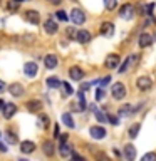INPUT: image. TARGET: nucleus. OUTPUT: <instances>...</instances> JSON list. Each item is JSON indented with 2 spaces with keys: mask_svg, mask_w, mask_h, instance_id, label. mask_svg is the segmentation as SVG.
<instances>
[{
  "mask_svg": "<svg viewBox=\"0 0 156 161\" xmlns=\"http://www.w3.org/2000/svg\"><path fill=\"white\" fill-rule=\"evenodd\" d=\"M67 35L72 37V35H77V32H75V29H67Z\"/></svg>",
  "mask_w": 156,
  "mask_h": 161,
  "instance_id": "ea45409f",
  "label": "nucleus"
},
{
  "mask_svg": "<svg viewBox=\"0 0 156 161\" xmlns=\"http://www.w3.org/2000/svg\"><path fill=\"white\" fill-rule=\"evenodd\" d=\"M153 10H154V2L146 3L144 7H141V12H143V15H151V14H153Z\"/></svg>",
  "mask_w": 156,
  "mask_h": 161,
  "instance_id": "cd10ccee",
  "label": "nucleus"
},
{
  "mask_svg": "<svg viewBox=\"0 0 156 161\" xmlns=\"http://www.w3.org/2000/svg\"><path fill=\"white\" fill-rule=\"evenodd\" d=\"M75 40H77L79 44H87V42H91V32H89V30H77Z\"/></svg>",
  "mask_w": 156,
  "mask_h": 161,
  "instance_id": "f3484780",
  "label": "nucleus"
},
{
  "mask_svg": "<svg viewBox=\"0 0 156 161\" xmlns=\"http://www.w3.org/2000/svg\"><path fill=\"white\" fill-rule=\"evenodd\" d=\"M91 87V84H81V91H87Z\"/></svg>",
  "mask_w": 156,
  "mask_h": 161,
  "instance_id": "37998d69",
  "label": "nucleus"
},
{
  "mask_svg": "<svg viewBox=\"0 0 156 161\" xmlns=\"http://www.w3.org/2000/svg\"><path fill=\"white\" fill-rule=\"evenodd\" d=\"M104 89L103 87H98V91H96V101H103L104 99Z\"/></svg>",
  "mask_w": 156,
  "mask_h": 161,
  "instance_id": "e433bc0d",
  "label": "nucleus"
},
{
  "mask_svg": "<svg viewBox=\"0 0 156 161\" xmlns=\"http://www.w3.org/2000/svg\"><path fill=\"white\" fill-rule=\"evenodd\" d=\"M111 94H113V97L114 99H118V101H121L126 96V86L123 84V82H116V84H113V91H111Z\"/></svg>",
  "mask_w": 156,
  "mask_h": 161,
  "instance_id": "f03ea898",
  "label": "nucleus"
},
{
  "mask_svg": "<svg viewBox=\"0 0 156 161\" xmlns=\"http://www.w3.org/2000/svg\"><path fill=\"white\" fill-rule=\"evenodd\" d=\"M20 151H22L24 154H30L35 151V144L32 141H22V143H20Z\"/></svg>",
  "mask_w": 156,
  "mask_h": 161,
  "instance_id": "a211bd4d",
  "label": "nucleus"
},
{
  "mask_svg": "<svg viewBox=\"0 0 156 161\" xmlns=\"http://www.w3.org/2000/svg\"><path fill=\"white\" fill-rule=\"evenodd\" d=\"M151 86H153V80L148 75H141V77L136 79V87L139 91H148V89H151Z\"/></svg>",
  "mask_w": 156,
  "mask_h": 161,
  "instance_id": "20e7f679",
  "label": "nucleus"
},
{
  "mask_svg": "<svg viewBox=\"0 0 156 161\" xmlns=\"http://www.w3.org/2000/svg\"><path fill=\"white\" fill-rule=\"evenodd\" d=\"M5 138H7V141H8V143H12V144H15V143H17V136H15V133H14V131L12 129H7V131H5Z\"/></svg>",
  "mask_w": 156,
  "mask_h": 161,
  "instance_id": "bb28decb",
  "label": "nucleus"
},
{
  "mask_svg": "<svg viewBox=\"0 0 156 161\" xmlns=\"http://www.w3.org/2000/svg\"><path fill=\"white\" fill-rule=\"evenodd\" d=\"M44 65H45V69H55L57 67V55L47 54L44 57Z\"/></svg>",
  "mask_w": 156,
  "mask_h": 161,
  "instance_id": "ddd939ff",
  "label": "nucleus"
},
{
  "mask_svg": "<svg viewBox=\"0 0 156 161\" xmlns=\"http://www.w3.org/2000/svg\"><path fill=\"white\" fill-rule=\"evenodd\" d=\"M49 2H50V3H54V5H57V3L60 2V0H49Z\"/></svg>",
  "mask_w": 156,
  "mask_h": 161,
  "instance_id": "49530a36",
  "label": "nucleus"
},
{
  "mask_svg": "<svg viewBox=\"0 0 156 161\" xmlns=\"http://www.w3.org/2000/svg\"><path fill=\"white\" fill-rule=\"evenodd\" d=\"M138 44H139V47H141V49L149 47V45L153 44V35L148 34V32H143V34L139 35V39H138Z\"/></svg>",
  "mask_w": 156,
  "mask_h": 161,
  "instance_id": "423d86ee",
  "label": "nucleus"
},
{
  "mask_svg": "<svg viewBox=\"0 0 156 161\" xmlns=\"http://www.w3.org/2000/svg\"><path fill=\"white\" fill-rule=\"evenodd\" d=\"M62 89H64V96H70V94L74 92L72 87H70V84L65 82V80H62Z\"/></svg>",
  "mask_w": 156,
  "mask_h": 161,
  "instance_id": "473e14b6",
  "label": "nucleus"
},
{
  "mask_svg": "<svg viewBox=\"0 0 156 161\" xmlns=\"http://www.w3.org/2000/svg\"><path fill=\"white\" fill-rule=\"evenodd\" d=\"M119 17L124 20H131L134 17V7L131 3H124L123 7L119 8Z\"/></svg>",
  "mask_w": 156,
  "mask_h": 161,
  "instance_id": "7ed1b4c3",
  "label": "nucleus"
},
{
  "mask_svg": "<svg viewBox=\"0 0 156 161\" xmlns=\"http://www.w3.org/2000/svg\"><path fill=\"white\" fill-rule=\"evenodd\" d=\"M59 136H60V129H59V124H57V126L54 128V138L59 139Z\"/></svg>",
  "mask_w": 156,
  "mask_h": 161,
  "instance_id": "58836bf2",
  "label": "nucleus"
},
{
  "mask_svg": "<svg viewBox=\"0 0 156 161\" xmlns=\"http://www.w3.org/2000/svg\"><path fill=\"white\" fill-rule=\"evenodd\" d=\"M55 17H57L60 22H65V20L69 19V17H67V14H65L64 10H57V12H55Z\"/></svg>",
  "mask_w": 156,
  "mask_h": 161,
  "instance_id": "72a5a7b5",
  "label": "nucleus"
},
{
  "mask_svg": "<svg viewBox=\"0 0 156 161\" xmlns=\"http://www.w3.org/2000/svg\"><path fill=\"white\" fill-rule=\"evenodd\" d=\"M2 113H3V118H5V119H10L15 113H17V106L12 104V103H7V104L3 106Z\"/></svg>",
  "mask_w": 156,
  "mask_h": 161,
  "instance_id": "4468645a",
  "label": "nucleus"
},
{
  "mask_svg": "<svg viewBox=\"0 0 156 161\" xmlns=\"http://www.w3.org/2000/svg\"><path fill=\"white\" fill-rule=\"evenodd\" d=\"M49 116H39V126H40V128H45V129H47L49 128Z\"/></svg>",
  "mask_w": 156,
  "mask_h": 161,
  "instance_id": "c756f323",
  "label": "nucleus"
},
{
  "mask_svg": "<svg viewBox=\"0 0 156 161\" xmlns=\"http://www.w3.org/2000/svg\"><path fill=\"white\" fill-rule=\"evenodd\" d=\"M69 77L72 80H81L84 77V70L81 67H77V65H72V67L69 69Z\"/></svg>",
  "mask_w": 156,
  "mask_h": 161,
  "instance_id": "f8f14e48",
  "label": "nucleus"
},
{
  "mask_svg": "<svg viewBox=\"0 0 156 161\" xmlns=\"http://www.w3.org/2000/svg\"><path fill=\"white\" fill-rule=\"evenodd\" d=\"M44 30H45V34L54 35V34H57L59 25H57V22H55V20L49 19V20H45V22H44Z\"/></svg>",
  "mask_w": 156,
  "mask_h": 161,
  "instance_id": "39448f33",
  "label": "nucleus"
},
{
  "mask_svg": "<svg viewBox=\"0 0 156 161\" xmlns=\"http://www.w3.org/2000/svg\"><path fill=\"white\" fill-rule=\"evenodd\" d=\"M45 82H47V86L50 89H57V87H62V80H60L59 77H49L47 80H45Z\"/></svg>",
  "mask_w": 156,
  "mask_h": 161,
  "instance_id": "4be33fe9",
  "label": "nucleus"
},
{
  "mask_svg": "<svg viewBox=\"0 0 156 161\" xmlns=\"http://www.w3.org/2000/svg\"><path fill=\"white\" fill-rule=\"evenodd\" d=\"M79 106H81V111L86 109V96H84V91H79Z\"/></svg>",
  "mask_w": 156,
  "mask_h": 161,
  "instance_id": "2f4dec72",
  "label": "nucleus"
},
{
  "mask_svg": "<svg viewBox=\"0 0 156 161\" xmlns=\"http://www.w3.org/2000/svg\"><path fill=\"white\" fill-rule=\"evenodd\" d=\"M24 15H25V20L30 22V24H34V25H37L40 22V15H39L37 10H27Z\"/></svg>",
  "mask_w": 156,
  "mask_h": 161,
  "instance_id": "9d476101",
  "label": "nucleus"
},
{
  "mask_svg": "<svg viewBox=\"0 0 156 161\" xmlns=\"http://www.w3.org/2000/svg\"><path fill=\"white\" fill-rule=\"evenodd\" d=\"M131 113H134V109H131V106L126 104V106H121V108H119V113L118 114H119V118H128Z\"/></svg>",
  "mask_w": 156,
  "mask_h": 161,
  "instance_id": "b1692460",
  "label": "nucleus"
},
{
  "mask_svg": "<svg viewBox=\"0 0 156 161\" xmlns=\"http://www.w3.org/2000/svg\"><path fill=\"white\" fill-rule=\"evenodd\" d=\"M27 109L30 111V113H39L40 109H42V103H40L39 99H32L27 103Z\"/></svg>",
  "mask_w": 156,
  "mask_h": 161,
  "instance_id": "6ab92c4d",
  "label": "nucleus"
},
{
  "mask_svg": "<svg viewBox=\"0 0 156 161\" xmlns=\"http://www.w3.org/2000/svg\"><path fill=\"white\" fill-rule=\"evenodd\" d=\"M94 116H96V119H98L101 124H103V123H108V114H104L101 109H94Z\"/></svg>",
  "mask_w": 156,
  "mask_h": 161,
  "instance_id": "a878e982",
  "label": "nucleus"
},
{
  "mask_svg": "<svg viewBox=\"0 0 156 161\" xmlns=\"http://www.w3.org/2000/svg\"><path fill=\"white\" fill-rule=\"evenodd\" d=\"M42 149H44V154L45 156H49V158H50V156H54V143H52V141H44V144H42Z\"/></svg>",
  "mask_w": 156,
  "mask_h": 161,
  "instance_id": "aec40b11",
  "label": "nucleus"
},
{
  "mask_svg": "<svg viewBox=\"0 0 156 161\" xmlns=\"http://www.w3.org/2000/svg\"><path fill=\"white\" fill-rule=\"evenodd\" d=\"M59 138H60V143H65L67 141V134H60Z\"/></svg>",
  "mask_w": 156,
  "mask_h": 161,
  "instance_id": "c03bdc74",
  "label": "nucleus"
},
{
  "mask_svg": "<svg viewBox=\"0 0 156 161\" xmlns=\"http://www.w3.org/2000/svg\"><path fill=\"white\" fill-rule=\"evenodd\" d=\"M109 80H111V77H109V75H106V77H103V79H99V80H94L92 84H99L101 87H103V86H106V84H109Z\"/></svg>",
  "mask_w": 156,
  "mask_h": 161,
  "instance_id": "c9c22d12",
  "label": "nucleus"
},
{
  "mask_svg": "<svg viewBox=\"0 0 156 161\" xmlns=\"http://www.w3.org/2000/svg\"><path fill=\"white\" fill-rule=\"evenodd\" d=\"M24 86L22 84H19V82H14V84H10L8 86V92L14 96V97H20V96L24 94Z\"/></svg>",
  "mask_w": 156,
  "mask_h": 161,
  "instance_id": "9b49d317",
  "label": "nucleus"
},
{
  "mask_svg": "<svg viewBox=\"0 0 156 161\" xmlns=\"http://www.w3.org/2000/svg\"><path fill=\"white\" fill-rule=\"evenodd\" d=\"M139 129H141V126H139V123H136V124H133V126H131V128H129V131H128L129 138H131V139H134L136 136L139 134Z\"/></svg>",
  "mask_w": 156,
  "mask_h": 161,
  "instance_id": "393cba45",
  "label": "nucleus"
},
{
  "mask_svg": "<svg viewBox=\"0 0 156 161\" xmlns=\"http://www.w3.org/2000/svg\"><path fill=\"white\" fill-rule=\"evenodd\" d=\"M3 106H5V103H3V101H2V99H0V111H2V109H3Z\"/></svg>",
  "mask_w": 156,
  "mask_h": 161,
  "instance_id": "de8ad7c7",
  "label": "nucleus"
},
{
  "mask_svg": "<svg viewBox=\"0 0 156 161\" xmlns=\"http://www.w3.org/2000/svg\"><path fill=\"white\" fill-rule=\"evenodd\" d=\"M89 134L92 136L94 139H104L106 138V129L103 126H92V128L89 129Z\"/></svg>",
  "mask_w": 156,
  "mask_h": 161,
  "instance_id": "6e6552de",
  "label": "nucleus"
},
{
  "mask_svg": "<svg viewBox=\"0 0 156 161\" xmlns=\"http://www.w3.org/2000/svg\"><path fill=\"white\" fill-rule=\"evenodd\" d=\"M104 65L108 69H116L119 65V55L118 54H109L104 60Z\"/></svg>",
  "mask_w": 156,
  "mask_h": 161,
  "instance_id": "0eeeda50",
  "label": "nucleus"
},
{
  "mask_svg": "<svg viewBox=\"0 0 156 161\" xmlns=\"http://www.w3.org/2000/svg\"><path fill=\"white\" fill-rule=\"evenodd\" d=\"M70 153H72V149H70V146L67 143H60L59 144V154L62 156V158H67V156H70Z\"/></svg>",
  "mask_w": 156,
  "mask_h": 161,
  "instance_id": "412c9836",
  "label": "nucleus"
},
{
  "mask_svg": "<svg viewBox=\"0 0 156 161\" xmlns=\"http://www.w3.org/2000/svg\"><path fill=\"white\" fill-rule=\"evenodd\" d=\"M24 72L27 77H35L37 75V64L35 62H27L24 65Z\"/></svg>",
  "mask_w": 156,
  "mask_h": 161,
  "instance_id": "dca6fc26",
  "label": "nucleus"
},
{
  "mask_svg": "<svg viewBox=\"0 0 156 161\" xmlns=\"http://www.w3.org/2000/svg\"><path fill=\"white\" fill-rule=\"evenodd\" d=\"M128 62H129V67H134V65L139 62V54H129L128 55Z\"/></svg>",
  "mask_w": 156,
  "mask_h": 161,
  "instance_id": "c85d7f7f",
  "label": "nucleus"
},
{
  "mask_svg": "<svg viewBox=\"0 0 156 161\" xmlns=\"http://www.w3.org/2000/svg\"><path fill=\"white\" fill-rule=\"evenodd\" d=\"M101 35H104V37H113L114 34V24L113 22H104L103 25H101Z\"/></svg>",
  "mask_w": 156,
  "mask_h": 161,
  "instance_id": "1a4fd4ad",
  "label": "nucleus"
},
{
  "mask_svg": "<svg viewBox=\"0 0 156 161\" xmlns=\"http://www.w3.org/2000/svg\"><path fill=\"white\" fill-rule=\"evenodd\" d=\"M141 159H143V161H151V159H156V154H154V153H148V154H144Z\"/></svg>",
  "mask_w": 156,
  "mask_h": 161,
  "instance_id": "4c0bfd02",
  "label": "nucleus"
},
{
  "mask_svg": "<svg viewBox=\"0 0 156 161\" xmlns=\"http://www.w3.org/2000/svg\"><path fill=\"white\" fill-rule=\"evenodd\" d=\"M69 19L72 20V24H75V25H82V24L86 22V14H84L81 8H72V12H70Z\"/></svg>",
  "mask_w": 156,
  "mask_h": 161,
  "instance_id": "f257e3e1",
  "label": "nucleus"
},
{
  "mask_svg": "<svg viewBox=\"0 0 156 161\" xmlns=\"http://www.w3.org/2000/svg\"><path fill=\"white\" fill-rule=\"evenodd\" d=\"M108 123H111L113 126H118L119 124V118L114 114H108Z\"/></svg>",
  "mask_w": 156,
  "mask_h": 161,
  "instance_id": "f704fd0d",
  "label": "nucleus"
},
{
  "mask_svg": "<svg viewBox=\"0 0 156 161\" xmlns=\"http://www.w3.org/2000/svg\"><path fill=\"white\" fill-rule=\"evenodd\" d=\"M5 87H7V86H5V82H3V80H0V94L5 91Z\"/></svg>",
  "mask_w": 156,
  "mask_h": 161,
  "instance_id": "79ce46f5",
  "label": "nucleus"
},
{
  "mask_svg": "<svg viewBox=\"0 0 156 161\" xmlns=\"http://www.w3.org/2000/svg\"><path fill=\"white\" fill-rule=\"evenodd\" d=\"M118 7V0H104V8L106 10H114Z\"/></svg>",
  "mask_w": 156,
  "mask_h": 161,
  "instance_id": "7c9ffc66",
  "label": "nucleus"
},
{
  "mask_svg": "<svg viewBox=\"0 0 156 161\" xmlns=\"http://www.w3.org/2000/svg\"><path fill=\"white\" fill-rule=\"evenodd\" d=\"M22 2H24V0H22Z\"/></svg>",
  "mask_w": 156,
  "mask_h": 161,
  "instance_id": "09e8293b",
  "label": "nucleus"
},
{
  "mask_svg": "<svg viewBox=\"0 0 156 161\" xmlns=\"http://www.w3.org/2000/svg\"><path fill=\"white\" fill-rule=\"evenodd\" d=\"M62 123L67 126V128H74V126H75L74 118H72V114H70V113H64L62 114Z\"/></svg>",
  "mask_w": 156,
  "mask_h": 161,
  "instance_id": "5701e85b",
  "label": "nucleus"
},
{
  "mask_svg": "<svg viewBox=\"0 0 156 161\" xmlns=\"http://www.w3.org/2000/svg\"><path fill=\"white\" fill-rule=\"evenodd\" d=\"M123 156L128 161H133L134 158H136V148L133 144H126L124 146V149H123Z\"/></svg>",
  "mask_w": 156,
  "mask_h": 161,
  "instance_id": "2eb2a0df",
  "label": "nucleus"
},
{
  "mask_svg": "<svg viewBox=\"0 0 156 161\" xmlns=\"http://www.w3.org/2000/svg\"><path fill=\"white\" fill-rule=\"evenodd\" d=\"M70 156H72L74 159H82V156H81V154H77V153H74V151L70 153Z\"/></svg>",
  "mask_w": 156,
  "mask_h": 161,
  "instance_id": "a19ab883",
  "label": "nucleus"
},
{
  "mask_svg": "<svg viewBox=\"0 0 156 161\" xmlns=\"http://www.w3.org/2000/svg\"><path fill=\"white\" fill-rule=\"evenodd\" d=\"M0 151H7V146H5V144H2V143H0Z\"/></svg>",
  "mask_w": 156,
  "mask_h": 161,
  "instance_id": "a18cd8bd",
  "label": "nucleus"
}]
</instances>
